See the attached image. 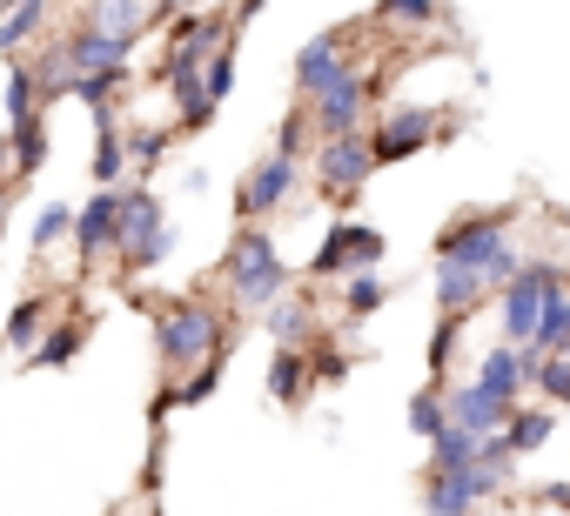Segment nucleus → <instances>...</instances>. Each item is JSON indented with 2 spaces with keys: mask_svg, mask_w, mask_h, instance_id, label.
I'll return each instance as SVG.
<instances>
[{
  "mask_svg": "<svg viewBox=\"0 0 570 516\" xmlns=\"http://www.w3.org/2000/svg\"><path fill=\"white\" fill-rule=\"evenodd\" d=\"M343 282V316L350 322H363V316H376L383 302H390V282L376 276V269H350V276H336Z\"/></svg>",
  "mask_w": 570,
  "mask_h": 516,
  "instance_id": "obj_24",
  "label": "nucleus"
},
{
  "mask_svg": "<svg viewBox=\"0 0 570 516\" xmlns=\"http://www.w3.org/2000/svg\"><path fill=\"white\" fill-rule=\"evenodd\" d=\"M202 61H208V54H195V48H168V61H161V81H168L175 115H181V128H188V135H195V128H208V115H215V101L202 95Z\"/></svg>",
  "mask_w": 570,
  "mask_h": 516,
  "instance_id": "obj_11",
  "label": "nucleus"
},
{
  "mask_svg": "<svg viewBox=\"0 0 570 516\" xmlns=\"http://www.w3.org/2000/svg\"><path fill=\"white\" fill-rule=\"evenodd\" d=\"M309 135H316V128H309V108H296L289 121H282V135H275V155H296V161H303Z\"/></svg>",
  "mask_w": 570,
  "mask_h": 516,
  "instance_id": "obj_39",
  "label": "nucleus"
},
{
  "mask_svg": "<svg viewBox=\"0 0 570 516\" xmlns=\"http://www.w3.org/2000/svg\"><path fill=\"white\" fill-rule=\"evenodd\" d=\"M55 28V0H14L8 21H0V54H21L28 41H41Z\"/></svg>",
  "mask_w": 570,
  "mask_h": 516,
  "instance_id": "obj_21",
  "label": "nucleus"
},
{
  "mask_svg": "<svg viewBox=\"0 0 570 516\" xmlns=\"http://www.w3.org/2000/svg\"><path fill=\"white\" fill-rule=\"evenodd\" d=\"M523 349H530V356H570V289L537 316V329H530Z\"/></svg>",
  "mask_w": 570,
  "mask_h": 516,
  "instance_id": "obj_25",
  "label": "nucleus"
},
{
  "mask_svg": "<svg viewBox=\"0 0 570 516\" xmlns=\"http://www.w3.org/2000/svg\"><path fill=\"white\" fill-rule=\"evenodd\" d=\"M81 343H88L81 322H55V329H41V343L28 349V369H68V363L81 356Z\"/></svg>",
  "mask_w": 570,
  "mask_h": 516,
  "instance_id": "obj_23",
  "label": "nucleus"
},
{
  "mask_svg": "<svg viewBox=\"0 0 570 516\" xmlns=\"http://www.w3.org/2000/svg\"><path fill=\"white\" fill-rule=\"evenodd\" d=\"M403 423H410V429H416V436L430 443V436H436V429L450 423V409H443V389H416V396L403 403Z\"/></svg>",
  "mask_w": 570,
  "mask_h": 516,
  "instance_id": "obj_35",
  "label": "nucleus"
},
{
  "mask_svg": "<svg viewBox=\"0 0 570 516\" xmlns=\"http://www.w3.org/2000/svg\"><path fill=\"white\" fill-rule=\"evenodd\" d=\"M456 336H463V316H436V336H430V369L436 376L456 363Z\"/></svg>",
  "mask_w": 570,
  "mask_h": 516,
  "instance_id": "obj_38",
  "label": "nucleus"
},
{
  "mask_svg": "<svg viewBox=\"0 0 570 516\" xmlns=\"http://www.w3.org/2000/svg\"><path fill=\"white\" fill-rule=\"evenodd\" d=\"M222 343H235V336L222 329V316H215L208 302H168V309L155 316V349H161L168 369H195V363L215 356Z\"/></svg>",
  "mask_w": 570,
  "mask_h": 516,
  "instance_id": "obj_4",
  "label": "nucleus"
},
{
  "mask_svg": "<svg viewBox=\"0 0 570 516\" xmlns=\"http://www.w3.org/2000/svg\"><path fill=\"white\" fill-rule=\"evenodd\" d=\"M296 188H303V161L268 148V155L248 168V181L235 188V215H242V221H262V215H275V208H289Z\"/></svg>",
  "mask_w": 570,
  "mask_h": 516,
  "instance_id": "obj_6",
  "label": "nucleus"
},
{
  "mask_svg": "<svg viewBox=\"0 0 570 516\" xmlns=\"http://www.w3.org/2000/svg\"><path fill=\"white\" fill-rule=\"evenodd\" d=\"M309 175H316V188H323V195H336V201L363 195V181L376 175L370 135H363V128H356V135H323V141H316V155H309Z\"/></svg>",
  "mask_w": 570,
  "mask_h": 516,
  "instance_id": "obj_5",
  "label": "nucleus"
},
{
  "mask_svg": "<svg viewBox=\"0 0 570 516\" xmlns=\"http://www.w3.org/2000/svg\"><path fill=\"white\" fill-rule=\"evenodd\" d=\"M530 389H543L550 409L570 403V356H530Z\"/></svg>",
  "mask_w": 570,
  "mask_h": 516,
  "instance_id": "obj_32",
  "label": "nucleus"
},
{
  "mask_svg": "<svg viewBox=\"0 0 570 516\" xmlns=\"http://www.w3.org/2000/svg\"><path fill=\"white\" fill-rule=\"evenodd\" d=\"M81 21H88V28H101V34H115V41H128V48H135V34H141V28H148V21H155V14H148V0H95V8H88V14H81Z\"/></svg>",
  "mask_w": 570,
  "mask_h": 516,
  "instance_id": "obj_22",
  "label": "nucleus"
},
{
  "mask_svg": "<svg viewBox=\"0 0 570 516\" xmlns=\"http://www.w3.org/2000/svg\"><path fill=\"white\" fill-rule=\"evenodd\" d=\"M370 95H376V88L356 75V61H343V68H336V81H330L323 95H309V101H303V108H309V128H316V141H323V135H356V128H363V108H370Z\"/></svg>",
  "mask_w": 570,
  "mask_h": 516,
  "instance_id": "obj_7",
  "label": "nucleus"
},
{
  "mask_svg": "<svg viewBox=\"0 0 570 516\" xmlns=\"http://www.w3.org/2000/svg\"><path fill=\"white\" fill-rule=\"evenodd\" d=\"M436 262H463V269H476L490 289H503V282L523 269V255H517L503 215H463V221H450V228L436 235Z\"/></svg>",
  "mask_w": 570,
  "mask_h": 516,
  "instance_id": "obj_2",
  "label": "nucleus"
},
{
  "mask_svg": "<svg viewBox=\"0 0 570 516\" xmlns=\"http://www.w3.org/2000/svg\"><path fill=\"white\" fill-rule=\"evenodd\" d=\"M121 141H128V168H135V175H148V168L168 155V135L148 128V121H121Z\"/></svg>",
  "mask_w": 570,
  "mask_h": 516,
  "instance_id": "obj_30",
  "label": "nucleus"
},
{
  "mask_svg": "<svg viewBox=\"0 0 570 516\" xmlns=\"http://www.w3.org/2000/svg\"><path fill=\"white\" fill-rule=\"evenodd\" d=\"M476 383H483L490 396L523 403V389H530V349H517V343H490V349L476 356Z\"/></svg>",
  "mask_w": 570,
  "mask_h": 516,
  "instance_id": "obj_14",
  "label": "nucleus"
},
{
  "mask_svg": "<svg viewBox=\"0 0 570 516\" xmlns=\"http://www.w3.org/2000/svg\"><path fill=\"white\" fill-rule=\"evenodd\" d=\"M430 141H436V115H430V108H396V115L370 135V155H376V168H390V161L423 155Z\"/></svg>",
  "mask_w": 570,
  "mask_h": 516,
  "instance_id": "obj_12",
  "label": "nucleus"
},
{
  "mask_svg": "<svg viewBox=\"0 0 570 516\" xmlns=\"http://www.w3.org/2000/svg\"><path fill=\"white\" fill-rule=\"evenodd\" d=\"M222 276H228L235 309H248V316H262L275 296H289V262L275 255V235L255 228V221L235 228V241H228V255H222Z\"/></svg>",
  "mask_w": 570,
  "mask_h": 516,
  "instance_id": "obj_1",
  "label": "nucleus"
},
{
  "mask_svg": "<svg viewBox=\"0 0 570 516\" xmlns=\"http://www.w3.org/2000/svg\"><path fill=\"white\" fill-rule=\"evenodd\" d=\"M343 61H350V54H343V34H316V41H303V54H296V95H303V101L323 95V88L336 81Z\"/></svg>",
  "mask_w": 570,
  "mask_h": 516,
  "instance_id": "obj_17",
  "label": "nucleus"
},
{
  "mask_svg": "<svg viewBox=\"0 0 570 516\" xmlns=\"http://www.w3.org/2000/svg\"><path fill=\"white\" fill-rule=\"evenodd\" d=\"M41 329H48V296H21V302L8 309V329H0V336H8V343L28 356V349L41 343Z\"/></svg>",
  "mask_w": 570,
  "mask_h": 516,
  "instance_id": "obj_27",
  "label": "nucleus"
},
{
  "mask_svg": "<svg viewBox=\"0 0 570 516\" xmlns=\"http://www.w3.org/2000/svg\"><path fill=\"white\" fill-rule=\"evenodd\" d=\"M543 516H570V509H543Z\"/></svg>",
  "mask_w": 570,
  "mask_h": 516,
  "instance_id": "obj_43",
  "label": "nucleus"
},
{
  "mask_svg": "<svg viewBox=\"0 0 570 516\" xmlns=\"http://www.w3.org/2000/svg\"><path fill=\"white\" fill-rule=\"evenodd\" d=\"M121 88H128V68H101V75H75V88H68V95H75V101H88L95 115H108V101H115Z\"/></svg>",
  "mask_w": 570,
  "mask_h": 516,
  "instance_id": "obj_33",
  "label": "nucleus"
},
{
  "mask_svg": "<svg viewBox=\"0 0 570 516\" xmlns=\"http://www.w3.org/2000/svg\"><path fill=\"white\" fill-rule=\"evenodd\" d=\"M202 95H208L215 108L235 95V48H215V54L202 61Z\"/></svg>",
  "mask_w": 570,
  "mask_h": 516,
  "instance_id": "obj_36",
  "label": "nucleus"
},
{
  "mask_svg": "<svg viewBox=\"0 0 570 516\" xmlns=\"http://www.w3.org/2000/svg\"><path fill=\"white\" fill-rule=\"evenodd\" d=\"M470 463H476V436L456 429V423H443L430 436V469H470Z\"/></svg>",
  "mask_w": 570,
  "mask_h": 516,
  "instance_id": "obj_29",
  "label": "nucleus"
},
{
  "mask_svg": "<svg viewBox=\"0 0 570 516\" xmlns=\"http://www.w3.org/2000/svg\"><path fill=\"white\" fill-rule=\"evenodd\" d=\"M309 389H316L309 349H289V343H275V356H268V396H275L282 409H303V403H309Z\"/></svg>",
  "mask_w": 570,
  "mask_h": 516,
  "instance_id": "obj_15",
  "label": "nucleus"
},
{
  "mask_svg": "<svg viewBox=\"0 0 570 516\" xmlns=\"http://www.w3.org/2000/svg\"><path fill=\"white\" fill-rule=\"evenodd\" d=\"M255 14H262V0H242V14H235V21H255Z\"/></svg>",
  "mask_w": 570,
  "mask_h": 516,
  "instance_id": "obj_42",
  "label": "nucleus"
},
{
  "mask_svg": "<svg viewBox=\"0 0 570 516\" xmlns=\"http://www.w3.org/2000/svg\"><path fill=\"white\" fill-rule=\"evenodd\" d=\"M28 121H41V88H35V68L14 61L8 68V128H28Z\"/></svg>",
  "mask_w": 570,
  "mask_h": 516,
  "instance_id": "obj_28",
  "label": "nucleus"
},
{
  "mask_svg": "<svg viewBox=\"0 0 570 516\" xmlns=\"http://www.w3.org/2000/svg\"><path fill=\"white\" fill-rule=\"evenodd\" d=\"M383 248H390L383 228H370V221H336V228L323 235V248L309 255V276L330 282V276H350V269H376Z\"/></svg>",
  "mask_w": 570,
  "mask_h": 516,
  "instance_id": "obj_8",
  "label": "nucleus"
},
{
  "mask_svg": "<svg viewBox=\"0 0 570 516\" xmlns=\"http://www.w3.org/2000/svg\"><path fill=\"white\" fill-rule=\"evenodd\" d=\"M135 516H155V509H135Z\"/></svg>",
  "mask_w": 570,
  "mask_h": 516,
  "instance_id": "obj_45",
  "label": "nucleus"
},
{
  "mask_svg": "<svg viewBox=\"0 0 570 516\" xmlns=\"http://www.w3.org/2000/svg\"><path fill=\"white\" fill-rule=\"evenodd\" d=\"M75 255H81V269H101L108 255H115V241H121V201H115V188H95L88 195V208H75Z\"/></svg>",
  "mask_w": 570,
  "mask_h": 516,
  "instance_id": "obj_10",
  "label": "nucleus"
},
{
  "mask_svg": "<svg viewBox=\"0 0 570 516\" xmlns=\"http://www.w3.org/2000/svg\"><path fill=\"white\" fill-rule=\"evenodd\" d=\"M530 496H537V509H570V476H557V483H537Z\"/></svg>",
  "mask_w": 570,
  "mask_h": 516,
  "instance_id": "obj_40",
  "label": "nucleus"
},
{
  "mask_svg": "<svg viewBox=\"0 0 570 516\" xmlns=\"http://www.w3.org/2000/svg\"><path fill=\"white\" fill-rule=\"evenodd\" d=\"M95 188H121L135 168H128V141H121V121H115V108L108 115H95Z\"/></svg>",
  "mask_w": 570,
  "mask_h": 516,
  "instance_id": "obj_18",
  "label": "nucleus"
},
{
  "mask_svg": "<svg viewBox=\"0 0 570 516\" xmlns=\"http://www.w3.org/2000/svg\"><path fill=\"white\" fill-rule=\"evenodd\" d=\"M68 235H75V208H68V201H48V208L35 215L28 248H35V255H48V248H55V241H68Z\"/></svg>",
  "mask_w": 570,
  "mask_h": 516,
  "instance_id": "obj_34",
  "label": "nucleus"
},
{
  "mask_svg": "<svg viewBox=\"0 0 570 516\" xmlns=\"http://www.w3.org/2000/svg\"><path fill=\"white\" fill-rule=\"evenodd\" d=\"M8 155H14V175H41V168H48V128H41V121L8 128Z\"/></svg>",
  "mask_w": 570,
  "mask_h": 516,
  "instance_id": "obj_31",
  "label": "nucleus"
},
{
  "mask_svg": "<svg viewBox=\"0 0 570 516\" xmlns=\"http://www.w3.org/2000/svg\"><path fill=\"white\" fill-rule=\"evenodd\" d=\"M443 409H450V423H456V429L490 436V429H503V423H510V409H517V403H510V396H490V389L470 376V383H450V389H443Z\"/></svg>",
  "mask_w": 570,
  "mask_h": 516,
  "instance_id": "obj_13",
  "label": "nucleus"
},
{
  "mask_svg": "<svg viewBox=\"0 0 570 516\" xmlns=\"http://www.w3.org/2000/svg\"><path fill=\"white\" fill-rule=\"evenodd\" d=\"M503 483L490 476V469H430V483H423V516H476V503L483 496H497Z\"/></svg>",
  "mask_w": 570,
  "mask_h": 516,
  "instance_id": "obj_9",
  "label": "nucleus"
},
{
  "mask_svg": "<svg viewBox=\"0 0 570 516\" xmlns=\"http://www.w3.org/2000/svg\"><path fill=\"white\" fill-rule=\"evenodd\" d=\"M8 8H14V0H0V14H8Z\"/></svg>",
  "mask_w": 570,
  "mask_h": 516,
  "instance_id": "obj_44",
  "label": "nucleus"
},
{
  "mask_svg": "<svg viewBox=\"0 0 570 516\" xmlns=\"http://www.w3.org/2000/svg\"><path fill=\"white\" fill-rule=\"evenodd\" d=\"M476 302H490V282L463 262H436V316H470Z\"/></svg>",
  "mask_w": 570,
  "mask_h": 516,
  "instance_id": "obj_19",
  "label": "nucleus"
},
{
  "mask_svg": "<svg viewBox=\"0 0 570 516\" xmlns=\"http://www.w3.org/2000/svg\"><path fill=\"white\" fill-rule=\"evenodd\" d=\"M8 208H14V181H0V228H8Z\"/></svg>",
  "mask_w": 570,
  "mask_h": 516,
  "instance_id": "obj_41",
  "label": "nucleus"
},
{
  "mask_svg": "<svg viewBox=\"0 0 570 516\" xmlns=\"http://www.w3.org/2000/svg\"><path fill=\"white\" fill-rule=\"evenodd\" d=\"M262 316H268V336H275V343H289V349H303V343H309V322H316L309 302H296V296H275Z\"/></svg>",
  "mask_w": 570,
  "mask_h": 516,
  "instance_id": "obj_26",
  "label": "nucleus"
},
{
  "mask_svg": "<svg viewBox=\"0 0 570 516\" xmlns=\"http://www.w3.org/2000/svg\"><path fill=\"white\" fill-rule=\"evenodd\" d=\"M563 289H570V276H563L557 262H523V269L497 289V329H503L497 343H517V349H523L530 329H537V316H543Z\"/></svg>",
  "mask_w": 570,
  "mask_h": 516,
  "instance_id": "obj_3",
  "label": "nucleus"
},
{
  "mask_svg": "<svg viewBox=\"0 0 570 516\" xmlns=\"http://www.w3.org/2000/svg\"><path fill=\"white\" fill-rule=\"evenodd\" d=\"M68 61H75V75H101V68H128V41H115V34H101V28H88V21H75L68 34Z\"/></svg>",
  "mask_w": 570,
  "mask_h": 516,
  "instance_id": "obj_16",
  "label": "nucleus"
},
{
  "mask_svg": "<svg viewBox=\"0 0 570 516\" xmlns=\"http://www.w3.org/2000/svg\"><path fill=\"white\" fill-rule=\"evenodd\" d=\"M376 21L383 28H430L436 21V0H376Z\"/></svg>",
  "mask_w": 570,
  "mask_h": 516,
  "instance_id": "obj_37",
  "label": "nucleus"
},
{
  "mask_svg": "<svg viewBox=\"0 0 570 516\" xmlns=\"http://www.w3.org/2000/svg\"><path fill=\"white\" fill-rule=\"evenodd\" d=\"M550 436H557V409H550V403H517L510 423H503V443H510L517 456H537Z\"/></svg>",
  "mask_w": 570,
  "mask_h": 516,
  "instance_id": "obj_20",
  "label": "nucleus"
}]
</instances>
